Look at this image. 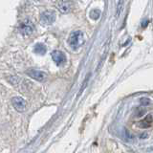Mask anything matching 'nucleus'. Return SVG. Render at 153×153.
Segmentation results:
<instances>
[{
  "label": "nucleus",
  "mask_w": 153,
  "mask_h": 153,
  "mask_svg": "<svg viewBox=\"0 0 153 153\" xmlns=\"http://www.w3.org/2000/svg\"><path fill=\"white\" fill-rule=\"evenodd\" d=\"M68 43L70 47L73 50L79 49V47H81L84 43V36L83 33L81 31H75L70 35Z\"/></svg>",
  "instance_id": "obj_1"
},
{
  "label": "nucleus",
  "mask_w": 153,
  "mask_h": 153,
  "mask_svg": "<svg viewBox=\"0 0 153 153\" xmlns=\"http://www.w3.org/2000/svg\"><path fill=\"white\" fill-rule=\"evenodd\" d=\"M152 123H153L152 115L149 114V115H147V116L143 120H142V121L140 122V123H139V126H140L141 128H149L152 126Z\"/></svg>",
  "instance_id": "obj_8"
},
{
  "label": "nucleus",
  "mask_w": 153,
  "mask_h": 153,
  "mask_svg": "<svg viewBox=\"0 0 153 153\" xmlns=\"http://www.w3.org/2000/svg\"><path fill=\"white\" fill-rule=\"evenodd\" d=\"M27 75L30 76V78L36 79L37 81H44L47 78V75L44 72L36 70V69H30L27 71Z\"/></svg>",
  "instance_id": "obj_5"
},
{
  "label": "nucleus",
  "mask_w": 153,
  "mask_h": 153,
  "mask_svg": "<svg viewBox=\"0 0 153 153\" xmlns=\"http://www.w3.org/2000/svg\"><path fill=\"white\" fill-rule=\"evenodd\" d=\"M12 104L14 109L18 112H24L26 110L27 103L26 100L21 97H14L12 99Z\"/></svg>",
  "instance_id": "obj_4"
},
{
  "label": "nucleus",
  "mask_w": 153,
  "mask_h": 153,
  "mask_svg": "<svg viewBox=\"0 0 153 153\" xmlns=\"http://www.w3.org/2000/svg\"><path fill=\"white\" fill-rule=\"evenodd\" d=\"M33 31H35V26H33V22L30 20L23 21L20 24V27H19V32H20V33L24 36H30L31 33H33Z\"/></svg>",
  "instance_id": "obj_3"
},
{
  "label": "nucleus",
  "mask_w": 153,
  "mask_h": 153,
  "mask_svg": "<svg viewBox=\"0 0 153 153\" xmlns=\"http://www.w3.org/2000/svg\"><path fill=\"white\" fill-rule=\"evenodd\" d=\"M100 16V12L99 10H94V11L91 12V18L93 19H98Z\"/></svg>",
  "instance_id": "obj_11"
},
{
  "label": "nucleus",
  "mask_w": 153,
  "mask_h": 153,
  "mask_svg": "<svg viewBox=\"0 0 153 153\" xmlns=\"http://www.w3.org/2000/svg\"><path fill=\"white\" fill-rule=\"evenodd\" d=\"M123 8V0H119L118 5H117V11H116V16L119 17L120 14L122 13V10Z\"/></svg>",
  "instance_id": "obj_10"
},
{
  "label": "nucleus",
  "mask_w": 153,
  "mask_h": 153,
  "mask_svg": "<svg viewBox=\"0 0 153 153\" xmlns=\"http://www.w3.org/2000/svg\"><path fill=\"white\" fill-rule=\"evenodd\" d=\"M35 52L36 53V54L44 55L45 52H46V47L43 44H41V43H38V44H36L35 47Z\"/></svg>",
  "instance_id": "obj_9"
},
{
  "label": "nucleus",
  "mask_w": 153,
  "mask_h": 153,
  "mask_svg": "<svg viewBox=\"0 0 153 153\" xmlns=\"http://www.w3.org/2000/svg\"><path fill=\"white\" fill-rule=\"evenodd\" d=\"M57 7H59V11L61 13H68L71 10L72 2L69 1V0H60L59 2V5H57Z\"/></svg>",
  "instance_id": "obj_7"
},
{
  "label": "nucleus",
  "mask_w": 153,
  "mask_h": 153,
  "mask_svg": "<svg viewBox=\"0 0 153 153\" xmlns=\"http://www.w3.org/2000/svg\"><path fill=\"white\" fill-rule=\"evenodd\" d=\"M52 59L57 66L63 65L66 62V56L64 53L61 51L56 50L54 52H52Z\"/></svg>",
  "instance_id": "obj_6"
},
{
  "label": "nucleus",
  "mask_w": 153,
  "mask_h": 153,
  "mask_svg": "<svg viewBox=\"0 0 153 153\" xmlns=\"http://www.w3.org/2000/svg\"><path fill=\"white\" fill-rule=\"evenodd\" d=\"M56 20V13L51 10H48L41 13L40 16V21L43 25H51Z\"/></svg>",
  "instance_id": "obj_2"
}]
</instances>
